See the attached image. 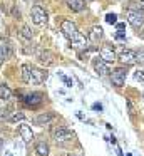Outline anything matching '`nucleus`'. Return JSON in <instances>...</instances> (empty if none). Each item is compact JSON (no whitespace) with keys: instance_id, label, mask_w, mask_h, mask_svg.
Listing matches in <instances>:
<instances>
[{"instance_id":"1","label":"nucleus","mask_w":144,"mask_h":156,"mask_svg":"<svg viewBox=\"0 0 144 156\" xmlns=\"http://www.w3.org/2000/svg\"><path fill=\"white\" fill-rule=\"evenodd\" d=\"M126 19L131 24V27L136 29V30H141L144 25V14L139 10H132V9H127L126 12Z\"/></svg>"},{"instance_id":"2","label":"nucleus","mask_w":144,"mask_h":156,"mask_svg":"<svg viewBox=\"0 0 144 156\" xmlns=\"http://www.w3.org/2000/svg\"><path fill=\"white\" fill-rule=\"evenodd\" d=\"M74 136H76V134H74V131H70V129H67V128H55L52 131V138H54V141H55L57 144L72 141Z\"/></svg>"},{"instance_id":"3","label":"nucleus","mask_w":144,"mask_h":156,"mask_svg":"<svg viewBox=\"0 0 144 156\" xmlns=\"http://www.w3.org/2000/svg\"><path fill=\"white\" fill-rule=\"evenodd\" d=\"M30 17H32V22L39 27H44L47 25V12L44 10L40 5H33L32 10H30Z\"/></svg>"},{"instance_id":"4","label":"nucleus","mask_w":144,"mask_h":156,"mask_svg":"<svg viewBox=\"0 0 144 156\" xmlns=\"http://www.w3.org/2000/svg\"><path fill=\"white\" fill-rule=\"evenodd\" d=\"M49 77V72L45 69H39V67H32L30 66V81L29 84H42L47 81Z\"/></svg>"},{"instance_id":"5","label":"nucleus","mask_w":144,"mask_h":156,"mask_svg":"<svg viewBox=\"0 0 144 156\" xmlns=\"http://www.w3.org/2000/svg\"><path fill=\"white\" fill-rule=\"evenodd\" d=\"M126 69L122 67H117L114 69L112 72H111V82H112V86H116V87H122L124 82H126Z\"/></svg>"},{"instance_id":"6","label":"nucleus","mask_w":144,"mask_h":156,"mask_svg":"<svg viewBox=\"0 0 144 156\" xmlns=\"http://www.w3.org/2000/svg\"><path fill=\"white\" fill-rule=\"evenodd\" d=\"M60 29H62V32H64V35H65L67 39H72L74 35L77 34V25L74 24L72 20H69V19H64L62 22H60Z\"/></svg>"},{"instance_id":"7","label":"nucleus","mask_w":144,"mask_h":156,"mask_svg":"<svg viewBox=\"0 0 144 156\" xmlns=\"http://www.w3.org/2000/svg\"><path fill=\"white\" fill-rule=\"evenodd\" d=\"M42 99H44V96L40 92H30V94H25V96L20 94V101H23L27 106H32V108L39 106L42 102Z\"/></svg>"},{"instance_id":"8","label":"nucleus","mask_w":144,"mask_h":156,"mask_svg":"<svg viewBox=\"0 0 144 156\" xmlns=\"http://www.w3.org/2000/svg\"><path fill=\"white\" fill-rule=\"evenodd\" d=\"M54 54L50 51H45V49H40V51H37V61L40 62L42 66H45V67H49V66L54 64Z\"/></svg>"},{"instance_id":"9","label":"nucleus","mask_w":144,"mask_h":156,"mask_svg":"<svg viewBox=\"0 0 144 156\" xmlns=\"http://www.w3.org/2000/svg\"><path fill=\"white\" fill-rule=\"evenodd\" d=\"M117 59H119L124 66H132V64H136V52L131 51V49H124V51H121V54L117 55Z\"/></svg>"},{"instance_id":"10","label":"nucleus","mask_w":144,"mask_h":156,"mask_svg":"<svg viewBox=\"0 0 144 156\" xmlns=\"http://www.w3.org/2000/svg\"><path fill=\"white\" fill-rule=\"evenodd\" d=\"M70 42H72V47L77 49V51H84V49H87V45H89L87 37L84 34H80V32H77V34L70 39Z\"/></svg>"},{"instance_id":"11","label":"nucleus","mask_w":144,"mask_h":156,"mask_svg":"<svg viewBox=\"0 0 144 156\" xmlns=\"http://www.w3.org/2000/svg\"><path fill=\"white\" fill-rule=\"evenodd\" d=\"M99 55H100V59H102V61L107 62V64H109V62H114V61L117 59V55H116V52H114V49L109 47V45H104V47L100 49Z\"/></svg>"},{"instance_id":"12","label":"nucleus","mask_w":144,"mask_h":156,"mask_svg":"<svg viewBox=\"0 0 144 156\" xmlns=\"http://www.w3.org/2000/svg\"><path fill=\"white\" fill-rule=\"evenodd\" d=\"M19 134H20V138H22L25 143H30V141L33 139L32 128H30L29 124H25V122H22V124H19Z\"/></svg>"},{"instance_id":"13","label":"nucleus","mask_w":144,"mask_h":156,"mask_svg":"<svg viewBox=\"0 0 144 156\" xmlns=\"http://www.w3.org/2000/svg\"><path fill=\"white\" fill-rule=\"evenodd\" d=\"M94 69H96V72L99 76H107L109 74V66H107V62L102 61L100 57L94 59Z\"/></svg>"},{"instance_id":"14","label":"nucleus","mask_w":144,"mask_h":156,"mask_svg":"<svg viewBox=\"0 0 144 156\" xmlns=\"http://www.w3.org/2000/svg\"><path fill=\"white\" fill-rule=\"evenodd\" d=\"M54 118H55V114H54V112H42V114L35 116L33 124H35V126H45V124H49Z\"/></svg>"},{"instance_id":"15","label":"nucleus","mask_w":144,"mask_h":156,"mask_svg":"<svg viewBox=\"0 0 144 156\" xmlns=\"http://www.w3.org/2000/svg\"><path fill=\"white\" fill-rule=\"evenodd\" d=\"M65 5L72 12H84L86 10V2L84 0H65Z\"/></svg>"},{"instance_id":"16","label":"nucleus","mask_w":144,"mask_h":156,"mask_svg":"<svg viewBox=\"0 0 144 156\" xmlns=\"http://www.w3.org/2000/svg\"><path fill=\"white\" fill-rule=\"evenodd\" d=\"M0 99L2 101H10L12 99V89L7 84H0Z\"/></svg>"},{"instance_id":"17","label":"nucleus","mask_w":144,"mask_h":156,"mask_svg":"<svg viewBox=\"0 0 144 156\" xmlns=\"http://www.w3.org/2000/svg\"><path fill=\"white\" fill-rule=\"evenodd\" d=\"M104 37V30L100 27H92V30H90V34H89V39L90 41H94V42H97L99 39H102Z\"/></svg>"},{"instance_id":"18","label":"nucleus","mask_w":144,"mask_h":156,"mask_svg":"<svg viewBox=\"0 0 144 156\" xmlns=\"http://www.w3.org/2000/svg\"><path fill=\"white\" fill-rule=\"evenodd\" d=\"M20 76H22V81L29 84V81H30V66L29 64H22V67H20Z\"/></svg>"},{"instance_id":"19","label":"nucleus","mask_w":144,"mask_h":156,"mask_svg":"<svg viewBox=\"0 0 144 156\" xmlns=\"http://www.w3.org/2000/svg\"><path fill=\"white\" fill-rule=\"evenodd\" d=\"M35 153L39 156H49V146L45 143H37L35 144Z\"/></svg>"},{"instance_id":"20","label":"nucleus","mask_w":144,"mask_h":156,"mask_svg":"<svg viewBox=\"0 0 144 156\" xmlns=\"http://www.w3.org/2000/svg\"><path fill=\"white\" fill-rule=\"evenodd\" d=\"M20 35H22L23 39H32L33 32H32V29H30L29 25H20Z\"/></svg>"},{"instance_id":"21","label":"nucleus","mask_w":144,"mask_h":156,"mask_svg":"<svg viewBox=\"0 0 144 156\" xmlns=\"http://www.w3.org/2000/svg\"><path fill=\"white\" fill-rule=\"evenodd\" d=\"M9 54H10V51H9V45H5V44H2L0 45V66L5 62V59L9 57Z\"/></svg>"},{"instance_id":"22","label":"nucleus","mask_w":144,"mask_h":156,"mask_svg":"<svg viewBox=\"0 0 144 156\" xmlns=\"http://www.w3.org/2000/svg\"><path fill=\"white\" fill-rule=\"evenodd\" d=\"M23 119H25V114H23L22 111H19V112H13L9 118V121L10 122H20V121H23Z\"/></svg>"},{"instance_id":"23","label":"nucleus","mask_w":144,"mask_h":156,"mask_svg":"<svg viewBox=\"0 0 144 156\" xmlns=\"http://www.w3.org/2000/svg\"><path fill=\"white\" fill-rule=\"evenodd\" d=\"M12 116L10 108H0V119H9Z\"/></svg>"},{"instance_id":"24","label":"nucleus","mask_w":144,"mask_h":156,"mask_svg":"<svg viewBox=\"0 0 144 156\" xmlns=\"http://www.w3.org/2000/svg\"><path fill=\"white\" fill-rule=\"evenodd\" d=\"M136 62H139V64L144 66V49H139V51L136 52Z\"/></svg>"},{"instance_id":"25","label":"nucleus","mask_w":144,"mask_h":156,"mask_svg":"<svg viewBox=\"0 0 144 156\" xmlns=\"http://www.w3.org/2000/svg\"><path fill=\"white\" fill-rule=\"evenodd\" d=\"M106 22H107V24H111V25H114L117 22V15L116 14H107L106 15Z\"/></svg>"},{"instance_id":"26","label":"nucleus","mask_w":144,"mask_h":156,"mask_svg":"<svg viewBox=\"0 0 144 156\" xmlns=\"http://www.w3.org/2000/svg\"><path fill=\"white\" fill-rule=\"evenodd\" d=\"M59 77H60V79H62V81H64V84H65L67 87H72V81H70V79L67 77V76H64L62 72H59Z\"/></svg>"},{"instance_id":"27","label":"nucleus","mask_w":144,"mask_h":156,"mask_svg":"<svg viewBox=\"0 0 144 156\" xmlns=\"http://www.w3.org/2000/svg\"><path fill=\"white\" fill-rule=\"evenodd\" d=\"M134 79L142 82L144 81V71H141V69H139V71H136V72H134Z\"/></svg>"},{"instance_id":"28","label":"nucleus","mask_w":144,"mask_h":156,"mask_svg":"<svg viewBox=\"0 0 144 156\" xmlns=\"http://www.w3.org/2000/svg\"><path fill=\"white\" fill-rule=\"evenodd\" d=\"M94 111H102V104H99V102H96V104L92 106Z\"/></svg>"},{"instance_id":"29","label":"nucleus","mask_w":144,"mask_h":156,"mask_svg":"<svg viewBox=\"0 0 144 156\" xmlns=\"http://www.w3.org/2000/svg\"><path fill=\"white\" fill-rule=\"evenodd\" d=\"M116 27H117V30H124L126 25H124V24H116Z\"/></svg>"},{"instance_id":"30","label":"nucleus","mask_w":144,"mask_h":156,"mask_svg":"<svg viewBox=\"0 0 144 156\" xmlns=\"http://www.w3.org/2000/svg\"><path fill=\"white\" fill-rule=\"evenodd\" d=\"M139 35H141V39H144V29H141V32H139Z\"/></svg>"},{"instance_id":"31","label":"nucleus","mask_w":144,"mask_h":156,"mask_svg":"<svg viewBox=\"0 0 144 156\" xmlns=\"http://www.w3.org/2000/svg\"><path fill=\"white\" fill-rule=\"evenodd\" d=\"M2 146H3V139H0V151H2Z\"/></svg>"},{"instance_id":"32","label":"nucleus","mask_w":144,"mask_h":156,"mask_svg":"<svg viewBox=\"0 0 144 156\" xmlns=\"http://www.w3.org/2000/svg\"><path fill=\"white\" fill-rule=\"evenodd\" d=\"M27 2H35V0H27Z\"/></svg>"},{"instance_id":"33","label":"nucleus","mask_w":144,"mask_h":156,"mask_svg":"<svg viewBox=\"0 0 144 156\" xmlns=\"http://www.w3.org/2000/svg\"><path fill=\"white\" fill-rule=\"evenodd\" d=\"M127 156H131V154H127Z\"/></svg>"},{"instance_id":"34","label":"nucleus","mask_w":144,"mask_h":156,"mask_svg":"<svg viewBox=\"0 0 144 156\" xmlns=\"http://www.w3.org/2000/svg\"><path fill=\"white\" fill-rule=\"evenodd\" d=\"M142 2H144V0H142Z\"/></svg>"}]
</instances>
